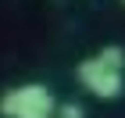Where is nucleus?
<instances>
[{"label":"nucleus","mask_w":125,"mask_h":118,"mask_svg":"<svg viewBox=\"0 0 125 118\" xmlns=\"http://www.w3.org/2000/svg\"><path fill=\"white\" fill-rule=\"evenodd\" d=\"M79 82L93 93V97L100 100H115L122 97V89H125V50L122 47H104V50H96L93 57H86L82 64L75 68Z\"/></svg>","instance_id":"nucleus-1"},{"label":"nucleus","mask_w":125,"mask_h":118,"mask_svg":"<svg viewBox=\"0 0 125 118\" xmlns=\"http://www.w3.org/2000/svg\"><path fill=\"white\" fill-rule=\"evenodd\" d=\"M54 97L43 82H25L0 97V115L4 118H54Z\"/></svg>","instance_id":"nucleus-2"},{"label":"nucleus","mask_w":125,"mask_h":118,"mask_svg":"<svg viewBox=\"0 0 125 118\" xmlns=\"http://www.w3.org/2000/svg\"><path fill=\"white\" fill-rule=\"evenodd\" d=\"M54 111H57V118H86V107L82 104H61Z\"/></svg>","instance_id":"nucleus-3"}]
</instances>
